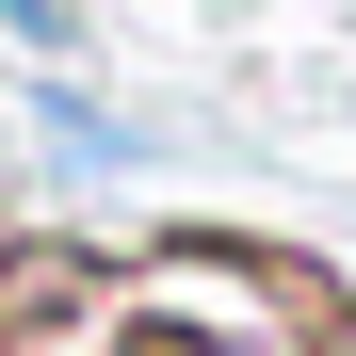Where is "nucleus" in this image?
I'll return each mask as SVG.
<instances>
[{
  "label": "nucleus",
  "instance_id": "obj_1",
  "mask_svg": "<svg viewBox=\"0 0 356 356\" xmlns=\"http://www.w3.org/2000/svg\"><path fill=\"white\" fill-rule=\"evenodd\" d=\"M0 33H33V49H81V0H0Z\"/></svg>",
  "mask_w": 356,
  "mask_h": 356
}]
</instances>
